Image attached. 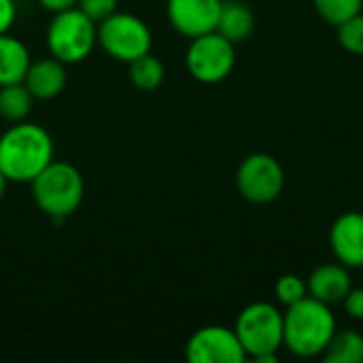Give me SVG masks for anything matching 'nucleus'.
Masks as SVG:
<instances>
[{
	"instance_id": "423d86ee",
	"label": "nucleus",
	"mask_w": 363,
	"mask_h": 363,
	"mask_svg": "<svg viewBox=\"0 0 363 363\" xmlns=\"http://www.w3.org/2000/svg\"><path fill=\"white\" fill-rule=\"evenodd\" d=\"M98 43L113 60L130 64L151 53L153 34L140 17L115 11L98 23Z\"/></svg>"
},
{
	"instance_id": "f257e3e1",
	"label": "nucleus",
	"mask_w": 363,
	"mask_h": 363,
	"mask_svg": "<svg viewBox=\"0 0 363 363\" xmlns=\"http://www.w3.org/2000/svg\"><path fill=\"white\" fill-rule=\"evenodd\" d=\"M53 162L51 134L30 121H17L0 134V170L6 181L32 183Z\"/></svg>"
},
{
	"instance_id": "412c9836",
	"label": "nucleus",
	"mask_w": 363,
	"mask_h": 363,
	"mask_svg": "<svg viewBox=\"0 0 363 363\" xmlns=\"http://www.w3.org/2000/svg\"><path fill=\"white\" fill-rule=\"evenodd\" d=\"M308 296V287L306 281H302L296 274H285L277 281L274 285V298L283 304V306H291L296 302H300L302 298Z\"/></svg>"
},
{
	"instance_id": "aec40b11",
	"label": "nucleus",
	"mask_w": 363,
	"mask_h": 363,
	"mask_svg": "<svg viewBox=\"0 0 363 363\" xmlns=\"http://www.w3.org/2000/svg\"><path fill=\"white\" fill-rule=\"evenodd\" d=\"M338 43L345 51L353 55H363V13L353 15L338 26Z\"/></svg>"
},
{
	"instance_id": "f03ea898",
	"label": "nucleus",
	"mask_w": 363,
	"mask_h": 363,
	"mask_svg": "<svg viewBox=\"0 0 363 363\" xmlns=\"http://www.w3.org/2000/svg\"><path fill=\"white\" fill-rule=\"evenodd\" d=\"M336 332V317L328 304L306 296L283 313V347L298 357H317Z\"/></svg>"
},
{
	"instance_id": "7ed1b4c3",
	"label": "nucleus",
	"mask_w": 363,
	"mask_h": 363,
	"mask_svg": "<svg viewBox=\"0 0 363 363\" xmlns=\"http://www.w3.org/2000/svg\"><path fill=\"white\" fill-rule=\"evenodd\" d=\"M234 332L247 357L257 363H274L283 347V313L270 302H253L240 311Z\"/></svg>"
},
{
	"instance_id": "a878e982",
	"label": "nucleus",
	"mask_w": 363,
	"mask_h": 363,
	"mask_svg": "<svg viewBox=\"0 0 363 363\" xmlns=\"http://www.w3.org/2000/svg\"><path fill=\"white\" fill-rule=\"evenodd\" d=\"M6 177L2 174V170H0V200H2V196H4V187H6Z\"/></svg>"
},
{
	"instance_id": "6e6552de",
	"label": "nucleus",
	"mask_w": 363,
	"mask_h": 363,
	"mask_svg": "<svg viewBox=\"0 0 363 363\" xmlns=\"http://www.w3.org/2000/svg\"><path fill=\"white\" fill-rule=\"evenodd\" d=\"M236 187L245 200L268 204L283 194L285 170L277 157L268 153H251L236 170Z\"/></svg>"
},
{
	"instance_id": "39448f33",
	"label": "nucleus",
	"mask_w": 363,
	"mask_h": 363,
	"mask_svg": "<svg viewBox=\"0 0 363 363\" xmlns=\"http://www.w3.org/2000/svg\"><path fill=\"white\" fill-rule=\"evenodd\" d=\"M98 43V26L79 6L55 13L47 28V47L64 64L83 62Z\"/></svg>"
},
{
	"instance_id": "dca6fc26",
	"label": "nucleus",
	"mask_w": 363,
	"mask_h": 363,
	"mask_svg": "<svg viewBox=\"0 0 363 363\" xmlns=\"http://www.w3.org/2000/svg\"><path fill=\"white\" fill-rule=\"evenodd\" d=\"M321 357L325 363H362L363 336L355 330H336Z\"/></svg>"
},
{
	"instance_id": "9b49d317",
	"label": "nucleus",
	"mask_w": 363,
	"mask_h": 363,
	"mask_svg": "<svg viewBox=\"0 0 363 363\" xmlns=\"http://www.w3.org/2000/svg\"><path fill=\"white\" fill-rule=\"evenodd\" d=\"M330 247L349 270L363 268V213L349 211L332 223Z\"/></svg>"
},
{
	"instance_id": "393cba45",
	"label": "nucleus",
	"mask_w": 363,
	"mask_h": 363,
	"mask_svg": "<svg viewBox=\"0 0 363 363\" xmlns=\"http://www.w3.org/2000/svg\"><path fill=\"white\" fill-rule=\"evenodd\" d=\"M79 0H38V4L49 11V13H62V11H68L72 6H77Z\"/></svg>"
},
{
	"instance_id": "5701e85b",
	"label": "nucleus",
	"mask_w": 363,
	"mask_h": 363,
	"mask_svg": "<svg viewBox=\"0 0 363 363\" xmlns=\"http://www.w3.org/2000/svg\"><path fill=\"white\" fill-rule=\"evenodd\" d=\"M345 311L349 313V317L363 321V289H351L347 294V298L342 300Z\"/></svg>"
},
{
	"instance_id": "a211bd4d",
	"label": "nucleus",
	"mask_w": 363,
	"mask_h": 363,
	"mask_svg": "<svg viewBox=\"0 0 363 363\" xmlns=\"http://www.w3.org/2000/svg\"><path fill=\"white\" fill-rule=\"evenodd\" d=\"M130 81L134 87L143 89V91H153L155 87L162 85L164 81V64L153 55V53H147V55H140L138 60L130 62Z\"/></svg>"
},
{
	"instance_id": "b1692460",
	"label": "nucleus",
	"mask_w": 363,
	"mask_h": 363,
	"mask_svg": "<svg viewBox=\"0 0 363 363\" xmlns=\"http://www.w3.org/2000/svg\"><path fill=\"white\" fill-rule=\"evenodd\" d=\"M17 19L15 0H0V34H6Z\"/></svg>"
},
{
	"instance_id": "20e7f679",
	"label": "nucleus",
	"mask_w": 363,
	"mask_h": 363,
	"mask_svg": "<svg viewBox=\"0 0 363 363\" xmlns=\"http://www.w3.org/2000/svg\"><path fill=\"white\" fill-rule=\"evenodd\" d=\"M83 196V177L74 166L66 162H51L32 181V198L36 206L55 221L70 217L81 206Z\"/></svg>"
},
{
	"instance_id": "f3484780",
	"label": "nucleus",
	"mask_w": 363,
	"mask_h": 363,
	"mask_svg": "<svg viewBox=\"0 0 363 363\" xmlns=\"http://www.w3.org/2000/svg\"><path fill=\"white\" fill-rule=\"evenodd\" d=\"M32 102L34 96L23 85V81L0 87V117L11 123L26 121V117L32 111Z\"/></svg>"
},
{
	"instance_id": "1a4fd4ad",
	"label": "nucleus",
	"mask_w": 363,
	"mask_h": 363,
	"mask_svg": "<svg viewBox=\"0 0 363 363\" xmlns=\"http://www.w3.org/2000/svg\"><path fill=\"white\" fill-rule=\"evenodd\" d=\"M185 357L191 363H242L247 353L234 330L206 325L187 340Z\"/></svg>"
},
{
	"instance_id": "9d476101",
	"label": "nucleus",
	"mask_w": 363,
	"mask_h": 363,
	"mask_svg": "<svg viewBox=\"0 0 363 363\" xmlns=\"http://www.w3.org/2000/svg\"><path fill=\"white\" fill-rule=\"evenodd\" d=\"M221 4L223 0H168L166 13L179 34L196 38L217 30Z\"/></svg>"
},
{
	"instance_id": "0eeeda50",
	"label": "nucleus",
	"mask_w": 363,
	"mask_h": 363,
	"mask_svg": "<svg viewBox=\"0 0 363 363\" xmlns=\"http://www.w3.org/2000/svg\"><path fill=\"white\" fill-rule=\"evenodd\" d=\"M185 64L189 74L200 83H219L230 77L236 64V49L217 30L191 38Z\"/></svg>"
},
{
	"instance_id": "6ab92c4d",
	"label": "nucleus",
	"mask_w": 363,
	"mask_h": 363,
	"mask_svg": "<svg viewBox=\"0 0 363 363\" xmlns=\"http://www.w3.org/2000/svg\"><path fill=\"white\" fill-rule=\"evenodd\" d=\"M319 17L332 26H340L353 15L362 13L363 0H313Z\"/></svg>"
},
{
	"instance_id": "4468645a",
	"label": "nucleus",
	"mask_w": 363,
	"mask_h": 363,
	"mask_svg": "<svg viewBox=\"0 0 363 363\" xmlns=\"http://www.w3.org/2000/svg\"><path fill=\"white\" fill-rule=\"evenodd\" d=\"M30 64L32 60L28 47L9 32L0 34V87L21 83Z\"/></svg>"
},
{
	"instance_id": "4be33fe9",
	"label": "nucleus",
	"mask_w": 363,
	"mask_h": 363,
	"mask_svg": "<svg viewBox=\"0 0 363 363\" xmlns=\"http://www.w3.org/2000/svg\"><path fill=\"white\" fill-rule=\"evenodd\" d=\"M77 6L96 23H100L102 19H106L108 15H113L117 11V0H79Z\"/></svg>"
},
{
	"instance_id": "ddd939ff",
	"label": "nucleus",
	"mask_w": 363,
	"mask_h": 363,
	"mask_svg": "<svg viewBox=\"0 0 363 363\" xmlns=\"http://www.w3.org/2000/svg\"><path fill=\"white\" fill-rule=\"evenodd\" d=\"M66 64L55 60L53 55L32 62L23 77V85L30 89L34 100H51L60 96L66 87Z\"/></svg>"
},
{
	"instance_id": "f8f14e48",
	"label": "nucleus",
	"mask_w": 363,
	"mask_h": 363,
	"mask_svg": "<svg viewBox=\"0 0 363 363\" xmlns=\"http://www.w3.org/2000/svg\"><path fill=\"white\" fill-rule=\"evenodd\" d=\"M308 287V296L332 306V304H340L347 294L353 289L351 283V274L349 268L345 264H323L319 268H315L306 281Z\"/></svg>"
},
{
	"instance_id": "2eb2a0df",
	"label": "nucleus",
	"mask_w": 363,
	"mask_h": 363,
	"mask_svg": "<svg viewBox=\"0 0 363 363\" xmlns=\"http://www.w3.org/2000/svg\"><path fill=\"white\" fill-rule=\"evenodd\" d=\"M255 28V17L247 4L240 0H225L221 4L219 21H217V32L225 36L230 43H242L253 34Z\"/></svg>"
}]
</instances>
